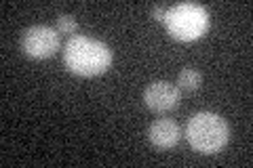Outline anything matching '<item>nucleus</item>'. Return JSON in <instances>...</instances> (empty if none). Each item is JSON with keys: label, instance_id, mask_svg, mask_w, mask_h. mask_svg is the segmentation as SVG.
I'll return each instance as SVG.
<instances>
[{"label": "nucleus", "instance_id": "f257e3e1", "mask_svg": "<svg viewBox=\"0 0 253 168\" xmlns=\"http://www.w3.org/2000/svg\"><path fill=\"white\" fill-rule=\"evenodd\" d=\"M63 63L76 76H99L112 66V51L95 38L72 36L63 49Z\"/></svg>", "mask_w": 253, "mask_h": 168}, {"label": "nucleus", "instance_id": "f03ea898", "mask_svg": "<svg viewBox=\"0 0 253 168\" xmlns=\"http://www.w3.org/2000/svg\"><path fill=\"white\" fill-rule=\"evenodd\" d=\"M186 137L196 151L215 154L230 139V126L221 116L211 114V111H201L188 120Z\"/></svg>", "mask_w": 253, "mask_h": 168}, {"label": "nucleus", "instance_id": "7ed1b4c3", "mask_svg": "<svg viewBox=\"0 0 253 168\" xmlns=\"http://www.w3.org/2000/svg\"><path fill=\"white\" fill-rule=\"evenodd\" d=\"M167 30L177 40H196L201 38L209 28V15L205 6L196 2H179L167 9Z\"/></svg>", "mask_w": 253, "mask_h": 168}, {"label": "nucleus", "instance_id": "20e7f679", "mask_svg": "<svg viewBox=\"0 0 253 168\" xmlns=\"http://www.w3.org/2000/svg\"><path fill=\"white\" fill-rule=\"evenodd\" d=\"M21 49L28 57L46 59L59 49V34L49 26H32L21 34Z\"/></svg>", "mask_w": 253, "mask_h": 168}, {"label": "nucleus", "instance_id": "39448f33", "mask_svg": "<svg viewBox=\"0 0 253 168\" xmlns=\"http://www.w3.org/2000/svg\"><path fill=\"white\" fill-rule=\"evenodd\" d=\"M144 101L146 105L152 111H169L179 103V89L173 86L171 82H165V80H158L146 86L144 91Z\"/></svg>", "mask_w": 253, "mask_h": 168}, {"label": "nucleus", "instance_id": "423d86ee", "mask_svg": "<svg viewBox=\"0 0 253 168\" xmlns=\"http://www.w3.org/2000/svg\"><path fill=\"white\" fill-rule=\"evenodd\" d=\"M148 137H150V141H152L154 147L169 149L179 141L181 131H179L177 122L167 120V118H161V120H156V122H152V126L148 129Z\"/></svg>", "mask_w": 253, "mask_h": 168}, {"label": "nucleus", "instance_id": "0eeeda50", "mask_svg": "<svg viewBox=\"0 0 253 168\" xmlns=\"http://www.w3.org/2000/svg\"><path fill=\"white\" fill-rule=\"evenodd\" d=\"M177 84L186 91H196L201 86V74L196 69H181L179 78H177Z\"/></svg>", "mask_w": 253, "mask_h": 168}, {"label": "nucleus", "instance_id": "6e6552de", "mask_svg": "<svg viewBox=\"0 0 253 168\" xmlns=\"http://www.w3.org/2000/svg\"><path fill=\"white\" fill-rule=\"evenodd\" d=\"M57 28H59V32H63V34H74V32L78 30V23L70 17V15H59Z\"/></svg>", "mask_w": 253, "mask_h": 168}, {"label": "nucleus", "instance_id": "1a4fd4ad", "mask_svg": "<svg viewBox=\"0 0 253 168\" xmlns=\"http://www.w3.org/2000/svg\"><path fill=\"white\" fill-rule=\"evenodd\" d=\"M152 17H154L156 21H165V17H167V9H165V6H161V4H156L154 9H152Z\"/></svg>", "mask_w": 253, "mask_h": 168}]
</instances>
